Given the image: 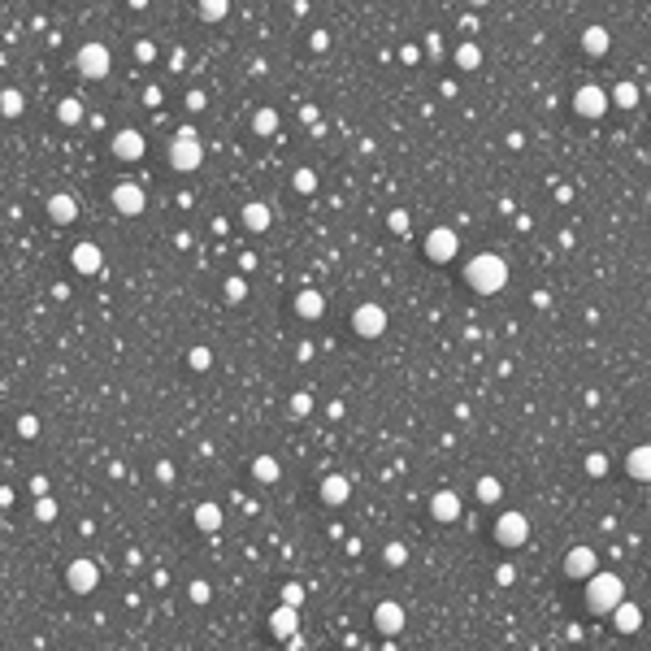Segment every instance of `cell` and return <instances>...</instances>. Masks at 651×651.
Listing matches in <instances>:
<instances>
[{"instance_id":"2e32d148","label":"cell","mask_w":651,"mask_h":651,"mask_svg":"<svg viewBox=\"0 0 651 651\" xmlns=\"http://www.w3.org/2000/svg\"><path fill=\"white\" fill-rule=\"evenodd\" d=\"M70 261H74V269L79 273H100V265H105V252H100L96 243H74V252H70Z\"/></svg>"},{"instance_id":"484cf974","label":"cell","mask_w":651,"mask_h":651,"mask_svg":"<svg viewBox=\"0 0 651 651\" xmlns=\"http://www.w3.org/2000/svg\"><path fill=\"white\" fill-rule=\"evenodd\" d=\"M608 100L617 109H638V87L634 83H617L612 91H608Z\"/></svg>"},{"instance_id":"74e56055","label":"cell","mask_w":651,"mask_h":651,"mask_svg":"<svg viewBox=\"0 0 651 651\" xmlns=\"http://www.w3.org/2000/svg\"><path fill=\"white\" fill-rule=\"evenodd\" d=\"M57 517V504L48 495H39V504H35V521H53Z\"/></svg>"},{"instance_id":"b9f144b4","label":"cell","mask_w":651,"mask_h":651,"mask_svg":"<svg viewBox=\"0 0 651 651\" xmlns=\"http://www.w3.org/2000/svg\"><path fill=\"white\" fill-rule=\"evenodd\" d=\"M243 295H247V283L243 278H231L226 283V299H243Z\"/></svg>"},{"instance_id":"bcb514c9","label":"cell","mask_w":651,"mask_h":651,"mask_svg":"<svg viewBox=\"0 0 651 651\" xmlns=\"http://www.w3.org/2000/svg\"><path fill=\"white\" fill-rule=\"evenodd\" d=\"M439 48H443V44H439V35H425V53L439 57Z\"/></svg>"},{"instance_id":"f907efd6","label":"cell","mask_w":651,"mask_h":651,"mask_svg":"<svg viewBox=\"0 0 651 651\" xmlns=\"http://www.w3.org/2000/svg\"><path fill=\"white\" fill-rule=\"evenodd\" d=\"M143 5H148V0H131V9H143Z\"/></svg>"},{"instance_id":"9c48e42d","label":"cell","mask_w":651,"mask_h":651,"mask_svg":"<svg viewBox=\"0 0 651 651\" xmlns=\"http://www.w3.org/2000/svg\"><path fill=\"white\" fill-rule=\"evenodd\" d=\"M96 582H100V569H96V560H87V556H79V560L65 569V586H70L74 595H91Z\"/></svg>"},{"instance_id":"f1b7e54d","label":"cell","mask_w":651,"mask_h":651,"mask_svg":"<svg viewBox=\"0 0 651 651\" xmlns=\"http://www.w3.org/2000/svg\"><path fill=\"white\" fill-rule=\"evenodd\" d=\"M478 61H482V48L478 44H460L456 48V65L460 70H478Z\"/></svg>"},{"instance_id":"d590c367","label":"cell","mask_w":651,"mask_h":651,"mask_svg":"<svg viewBox=\"0 0 651 651\" xmlns=\"http://www.w3.org/2000/svg\"><path fill=\"white\" fill-rule=\"evenodd\" d=\"M187 361H191V369H209L213 365V352H209V347H191Z\"/></svg>"},{"instance_id":"ac0fdd59","label":"cell","mask_w":651,"mask_h":651,"mask_svg":"<svg viewBox=\"0 0 651 651\" xmlns=\"http://www.w3.org/2000/svg\"><path fill=\"white\" fill-rule=\"evenodd\" d=\"M269 221H273V213H269V205H261V200H252V205H243V226L252 231V235H261V231H269Z\"/></svg>"},{"instance_id":"7a4b0ae2","label":"cell","mask_w":651,"mask_h":651,"mask_svg":"<svg viewBox=\"0 0 651 651\" xmlns=\"http://www.w3.org/2000/svg\"><path fill=\"white\" fill-rule=\"evenodd\" d=\"M625 599V582L617 578V573H591L586 578V608L595 612V617H612V608Z\"/></svg>"},{"instance_id":"4316f807","label":"cell","mask_w":651,"mask_h":651,"mask_svg":"<svg viewBox=\"0 0 651 651\" xmlns=\"http://www.w3.org/2000/svg\"><path fill=\"white\" fill-rule=\"evenodd\" d=\"M195 9H200V18H205V22H221V18H226V9H231V0H195Z\"/></svg>"},{"instance_id":"277c9868","label":"cell","mask_w":651,"mask_h":651,"mask_svg":"<svg viewBox=\"0 0 651 651\" xmlns=\"http://www.w3.org/2000/svg\"><path fill=\"white\" fill-rule=\"evenodd\" d=\"M74 61H79V74H83V79H109V70H113V53H109V44H96V39H91V44H83Z\"/></svg>"},{"instance_id":"f35d334b","label":"cell","mask_w":651,"mask_h":651,"mask_svg":"<svg viewBox=\"0 0 651 651\" xmlns=\"http://www.w3.org/2000/svg\"><path fill=\"white\" fill-rule=\"evenodd\" d=\"M387 226H391V231H395V235H404V231H408V226H413V221H408V213H404V209H395V213H391V217H387Z\"/></svg>"},{"instance_id":"836d02e7","label":"cell","mask_w":651,"mask_h":651,"mask_svg":"<svg viewBox=\"0 0 651 651\" xmlns=\"http://www.w3.org/2000/svg\"><path fill=\"white\" fill-rule=\"evenodd\" d=\"M586 473H591V478L608 473V456H604V452H591V456H586Z\"/></svg>"},{"instance_id":"4fadbf2b","label":"cell","mask_w":651,"mask_h":651,"mask_svg":"<svg viewBox=\"0 0 651 651\" xmlns=\"http://www.w3.org/2000/svg\"><path fill=\"white\" fill-rule=\"evenodd\" d=\"M430 517L443 521V525L460 521V495H456V491H434V495H430Z\"/></svg>"},{"instance_id":"f6af8a7d","label":"cell","mask_w":651,"mask_h":651,"mask_svg":"<svg viewBox=\"0 0 651 651\" xmlns=\"http://www.w3.org/2000/svg\"><path fill=\"white\" fill-rule=\"evenodd\" d=\"M187 109H191V113H200V109H205V96L191 91V96H187Z\"/></svg>"},{"instance_id":"d6a6232c","label":"cell","mask_w":651,"mask_h":651,"mask_svg":"<svg viewBox=\"0 0 651 651\" xmlns=\"http://www.w3.org/2000/svg\"><path fill=\"white\" fill-rule=\"evenodd\" d=\"M478 499H482V504H495V499H499V482L495 478H478Z\"/></svg>"},{"instance_id":"8fae6325","label":"cell","mask_w":651,"mask_h":651,"mask_svg":"<svg viewBox=\"0 0 651 651\" xmlns=\"http://www.w3.org/2000/svg\"><path fill=\"white\" fill-rule=\"evenodd\" d=\"M404 608H399L395 604V599H387V604H378V608H373V630H378V634H399V630H404Z\"/></svg>"},{"instance_id":"8d00e7d4","label":"cell","mask_w":651,"mask_h":651,"mask_svg":"<svg viewBox=\"0 0 651 651\" xmlns=\"http://www.w3.org/2000/svg\"><path fill=\"white\" fill-rule=\"evenodd\" d=\"M283 604H295V608H299V604H304V586H299V582H287V586H283Z\"/></svg>"},{"instance_id":"83f0119b","label":"cell","mask_w":651,"mask_h":651,"mask_svg":"<svg viewBox=\"0 0 651 651\" xmlns=\"http://www.w3.org/2000/svg\"><path fill=\"white\" fill-rule=\"evenodd\" d=\"M57 117L65 122V127H79V122H83V105H79V100H61V105H57Z\"/></svg>"},{"instance_id":"1f68e13d","label":"cell","mask_w":651,"mask_h":651,"mask_svg":"<svg viewBox=\"0 0 651 651\" xmlns=\"http://www.w3.org/2000/svg\"><path fill=\"white\" fill-rule=\"evenodd\" d=\"M382 560H387L391 569H399V565L408 560V552H404V543H387V552H382Z\"/></svg>"},{"instance_id":"d4e9b609","label":"cell","mask_w":651,"mask_h":651,"mask_svg":"<svg viewBox=\"0 0 651 651\" xmlns=\"http://www.w3.org/2000/svg\"><path fill=\"white\" fill-rule=\"evenodd\" d=\"M195 525H200L205 534H217V530H221V508H217V504H200V508H195Z\"/></svg>"},{"instance_id":"8992f818","label":"cell","mask_w":651,"mask_h":651,"mask_svg":"<svg viewBox=\"0 0 651 651\" xmlns=\"http://www.w3.org/2000/svg\"><path fill=\"white\" fill-rule=\"evenodd\" d=\"M456 252H460V239H456V231H447V226H434L430 235H425V257H430L434 265L452 261Z\"/></svg>"},{"instance_id":"d6986e66","label":"cell","mask_w":651,"mask_h":651,"mask_svg":"<svg viewBox=\"0 0 651 651\" xmlns=\"http://www.w3.org/2000/svg\"><path fill=\"white\" fill-rule=\"evenodd\" d=\"M321 309H326V299H321V291L304 287V291L295 295V313L304 317V321H317V317H321Z\"/></svg>"},{"instance_id":"ffe728a7","label":"cell","mask_w":651,"mask_h":651,"mask_svg":"<svg viewBox=\"0 0 651 651\" xmlns=\"http://www.w3.org/2000/svg\"><path fill=\"white\" fill-rule=\"evenodd\" d=\"M347 495H352V482H347L343 473H330V478L321 482V499H326V504H347Z\"/></svg>"},{"instance_id":"e0dca14e","label":"cell","mask_w":651,"mask_h":651,"mask_svg":"<svg viewBox=\"0 0 651 651\" xmlns=\"http://www.w3.org/2000/svg\"><path fill=\"white\" fill-rule=\"evenodd\" d=\"M269 630L278 634V638H291V634L299 630V608H295V604L273 608V612H269Z\"/></svg>"},{"instance_id":"60d3db41","label":"cell","mask_w":651,"mask_h":651,"mask_svg":"<svg viewBox=\"0 0 651 651\" xmlns=\"http://www.w3.org/2000/svg\"><path fill=\"white\" fill-rule=\"evenodd\" d=\"M209 595H213L209 582H191V604H209Z\"/></svg>"},{"instance_id":"681fc988","label":"cell","mask_w":651,"mask_h":651,"mask_svg":"<svg viewBox=\"0 0 651 651\" xmlns=\"http://www.w3.org/2000/svg\"><path fill=\"white\" fill-rule=\"evenodd\" d=\"M469 5H473V9H482V5H491V0H469Z\"/></svg>"},{"instance_id":"44dd1931","label":"cell","mask_w":651,"mask_h":651,"mask_svg":"<svg viewBox=\"0 0 651 651\" xmlns=\"http://www.w3.org/2000/svg\"><path fill=\"white\" fill-rule=\"evenodd\" d=\"M48 217H53V221H61V226H70V221L74 217H79V205H74V195H53V200H48Z\"/></svg>"},{"instance_id":"6da1fadb","label":"cell","mask_w":651,"mask_h":651,"mask_svg":"<svg viewBox=\"0 0 651 651\" xmlns=\"http://www.w3.org/2000/svg\"><path fill=\"white\" fill-rule=\"evenodd\" d=\"M465 283L469 291H478V295H495V291H504L508 283V265L504 257H495V252H478L469 265H465Z\"/></svg>"},{"instance_id":"ab89813d","label":"cell","mask_w":651,"mask_h":651,"mask_svg":"<svg viewBox=\"0 0 651 651\" xmlns=\"http://www.w3.org/2000/svg\"><path fill=\"white\" fill-rule=\"evenodd\" d=\"M291 413L295 417H309L313 413V395H291Z\"/></svg>"},{"instance_id":"52a82bcc","label":"cell","mask_w":651,"mask_h":651,"mask_svg":"<svg viewBox=\"0 0 651 651\" xmlns=\"http://www.w3.org/2000/svg\"><path fill=\"white\" fill-rule=\"evenodd\" d=\"M608 105H612L608 91H604V87H595V83L578 87V96H573V109H578V117H591V122H595V117H604Z\"/></svg>"},{"instance_id":"5b68a950","label":"cell","mask_w":651,"mask_h":651,"mask_svg":"<svg viewBox=\"0 0 651 651\" xmlns=\"http://www.w3.org/2000/svg\"><path fill=\"white\" fill-rule=\"evenodd\" d=\"M495 539H499V547H521L525 539H530V521H525V513H499Z\"/></svg>"},{"instance_id":"7bdbcfd3","label":"cell","mask_w":651,"mask_h":651,"mask_svg":"<svg viewBox=\"0 0 651 651\" xmlns=\"http://www.w3.org/2000/svg\"><path fill=\"white\" fill-rule=\"evenodd\" d=\"M18 434H22V439L39 434V421H35V417H22V421H18Z\"/></svg>"},{"instance_id":"c3c4849f","label":"cell","mask_w":651,"mask_h":651,"mask_svg":"<svg viewBox=\"0 0 651 651\" xmlns=\"http://www.w3.org/2000/svg\"><path fill=\"white\" fill-rule=\"evenodd\" d=\"M31 491L35 495H48V478H31Z\"/></svg>"},{"instance_id":"7c38bea8","label":"cell","mask_w":651,"mask_h":651,"mask_svg":"<svg viewBox=\"0 0 651 651\" xmlns=\"http://www.w3.org/2000/svg\"><path fill=\"white\" fill-rule=\"evenodd\" d=\"M143 153H148V139L139 131H117L113 135V157L117 161H139Z\"/></svg>"},{"instance_id":"3957f363","label":"cell","mask_w":651,"mask_h":651,"mask_svg":"<svg viewBox=\"0 0 651 651\" xmlns=\"http://www.w3.org/2000/svg\"><path fill=\"white\" fill-rule=\"evenodd\" d=\"M200 161H205V148H200L195 131H191V127L179 131V139L169 143V165L179 169V174H191V169H200Z\"/></svg>"},{"instance_id":"7dc6e473","label":"cell","mask_w":651,"mask_h":651,"mask_svg":"<svg viewBox=\"0 0 651 651\" xmlns=\"http://www.w3.org/2000/svg\"><path fill=\"white\" fill-rule=\"evenodd\" d=\"M399 57H404V61H408V65H413V61H417V57H421V53H417V48H413V44H404V48H399Z\"/></svg>"},{"instance_id":"7402d4cb","label":"cell","mask_w":651,"mask_h":651,"mask_svg":"<svg viewBox=\"0 0 651 651\" xmlns=\"http://www.w3.org/2000/svg\"><path fill=\"white\" fill-rule=\"evenodd\" d=\"M612 621H617L621 634H634L638 625H643V612H638V604H625V599H621V604L612 608Z\"/></svg>"},{"instance_id":"ba28073f","label":"cell","mask_w":651,"mask_h":651,"mask_svg":"<svg viewBox=\"0 0 651 651\" xmlns=\"http://www.w3.org/2000/svg\"><path fill=\"white\" fill-rule=\"evenodd\" d=\"M352 330H356L361 339H378V335L387 330V309H382V304H361V309L352 313Z\"/></svg>"},{"instance_id":"ee69618b","label":"cell","mask_w":651,"mask_h":651,"mask_svg":"<svg viewBox=\"0 0 651 651\" xmlns=\"http://www.w3.org/2000/svg\"><path fill=\"white\" fill-rule=\"evenodd\" d=\"M157 478H161V482H174V465H169V460L157 465Z\"/></svg>"},{"instance_id":"30bf717a","label":"cell","mask_w":651,"mask_h":651,"mask_svg":"<svg viewBox=\"0 0 651 651\" xmlns=\"http://www.w3.org/2000/svg\"><path fill=\"white\" fill-rule=\"evenodd\" d=\"M113 209H117L122 217H139V213L148 209L143 187H139V183H117V187H113Z\"/></svg>"},{"instance_id":"603a6c76","label":"cell","mask_w":651,"mask_h":651,"mask_svg":"<svg viewBox=\"0 0 651 651\" xmlns=\"http://www.w3.org/2000/svg\"><path fill=\"white\" fill-rule=\"evenodd\" d=\"M252 478H257L261 486H273V482L283 478V465L273 460V456H257V460H252Z\"/></svg>"},{"instance_id":"9a60e30c","label":"cell","mask_w":651,"mask_h":651,"mask_svg":"<svg viewBox=\"0 0 651 651\" xmlns=\"http://www.w3.org/2000/svg\"><path fill=\"white\" fill-rule=\"evenodd\" d=\"M625 473H630L634 482H651V443H638L625 452Z\"/></svg>"},{"instance_id":"e575fe53","label":"cell","mask_w":651,"mask_h":651,"mask_svg":"<svg viewBox=\"0 0 651 651\" xmlns=\"http://www.w3.org/2000/svg\"><path fill=\"white\" fill-rule=\"evenodd\" d=\"M295 191H304V195L317 191V174H313V169H299V174H295Z\"/></svg>"},{"instance_id":"f546056e","label":"cell","mask_w":651,"mask_h":651,"mask_svg":"<svg viewBox=\"0 0 651 651\" xmlns=\"http://www.w3.org/2000/svg\"><path fill=\"white\" fill-rule=\"evenodd\" d=\"M252 131H257V135H273V131H278V113H273V109H261V113L252 117Z\"/></svg>"},{"instance_id":"5bb4252c","label":"cell","mask_w":651,"mask_h":651,"mask_svg":"<svg viewBox=\"0 0 651 651\" xmlns=\"http://www.w3.org/2000/svg\"><path fill=\"white\" fill-rule=\"evenodd\" d=\"M599 569V556L591 552V547H573V552L565 556V573H569V578H591V573Z\"/></svg>"},{"instance_id":"4dcf8cb0","label":"cell","mask_w":651,"mask_h":651,"mask_svg":"<svg viewBox=\"0 0 651 651\" xmlns=\"http://www.w3.org/2000/svg\"><path fill=\"white\" fill-rule=\"evenodd\" d=\"M0 109H5V117H18V113H22V91H18V87H5V96H0Z\"/></svg>"},{"instance_id":"cb8c5ba5","label":"cell","mask_w":651,"mask_h":651,"mask_svg":"<svg viewBox=\"0 0 651 651\" xmlns=\"http://www.w3.org/2000/svg\"><path fill=\"white\" fill-rule=\"evenodd\" d=\"M582 53L586 57H604L608 53V31L604 27H586L582 31Z\"/></svg>"}]
</instances>
